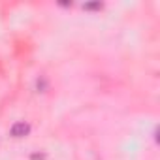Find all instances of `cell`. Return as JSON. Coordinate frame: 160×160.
<instances>
[{"label":"cell","mask_w":160,"mask_h":160,"mask_svg":"<svg viewBox=\"0 0 160 160\" xmlns=\"http://www.w3.org/2000/svg\"><path fill=\"white\" fill-rule=\"evenodd\" d=\"M28 130H30V126H28L27 122H15V124L12 126V136H15V138H23V136L28 134Z\"/></svg>","instance_id":"1"}]
</instances>
